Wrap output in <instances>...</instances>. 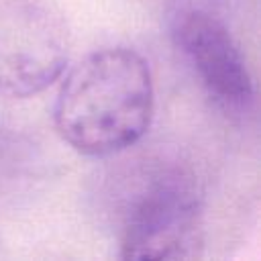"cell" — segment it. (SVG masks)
<instances>
[{"label":"cell","mask_w":261,"mask_h":261,"mask_svg":"<svg viewBox=\"0 0 261 261\" xmlns=\"http://www.w3.org/2000/svg\"><path fill=\"white\" fill-rule=\"evenodd\" d=\"M171 37L216 104L226 110L251 106L255 90L247 61L216 16L196 8L181 10L173 18Z\"/></svg>","instance_id":"277c9868"},{"label":"cell","mask_w":261,"mask_h":261,"mask_svg":"<svg viewBox=\"0 0 261 261\" xmlns=\"http://www.w3.org/2000/svg\"><path fill=\"white\" fill-rule=\"evenodd\" d=\"M155 106L147 59L130 47L84 55L63 77L53 104L59 137L77 153L104 157L143 139Z\"/></svg>","instance_id":"6da1fadb"},{"label":"cell","mask_w":261,"mask_h":261,"mask_svg":"<svg viewBox=\"0 0 261 261\" xmlns=\"http://www.w3.org/2000/svg\"><path fill=\"white\" fill-rule=\"evenodd\" d=\"M204 247V206L194 175L153 169L128 198L118 230L120 259H194Z\"/></svg>","instance_id":"7a4b0ae2"},{"label":"cell","mask_w":261,"mask_h":261,"mask_svg":"<svg viewBox=\"0 0 261 261\" xmlns=\"http://www.w3.org/2000/svg\"><path fill=\"white\" fill-rule=\"evenodd\" d=\"M69 29L53 0H0V98H29L65 69Z\"/></svg>","instance_id":"3957f363"}]
</instances>
